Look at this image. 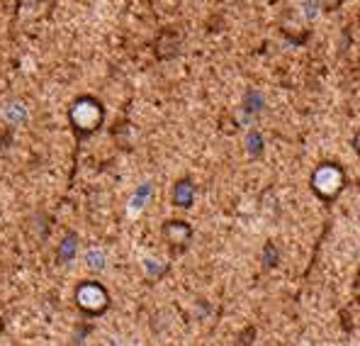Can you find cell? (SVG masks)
Here are the masks:
<instances>
[{
  "mask_svg": "<svg viewBox=\"0 0 360 346\" xmlns=\"http://www.w3.org/2000/svg\"><path fill=\"white\" fill-rule=\"evenodd\" d=\"M68 122L78 140L93 137L105 122V105L95 95H81L68 110Z\"/></svg>",
  "mask_w": 360,
  "mask_h": 346,
  "instance_id": "1",
  "label": "cell"
},
{
  "mask_svg": "<svg viewBox=\"0 0 360 346\" xmlns=\"http://www.w3.org/2000/svg\"><path fill=\"white\" fill-rule=\"evenodd\" d=\"M309 185L316 198L321 202H326V205H331V202L343 193V188H346V171H343V166H338L336 161H321V163H316V168L311 171Z\"/></svg>",
  "mask_w": 360,
  "mask_h": 346,
  "instance_id": "2",
  "label": "cell"
},
{
  "mask_svg": "<svg viewBox=\"0 0 360 346\" xmlns=\"http://www.w3.org/2000/svg\"><path fill=\"white\" fill-rule=\"evenodd\" d=\"M76 307L86 317H103L110 310V292L98 280H83L76 288Z\"/></svg>",
  "mask_w": 360,
  "mask_h": 346,
  "instance_id": "3",
  "label": "cell"
},
{
  "mask_svg": "<svg viewBox=\"0 0 360 346\" xmlns=\"http://www.w3.org/2000/svg\"><path fill=\"white\" fill-rule=\"evenodd\" d=\"M161 234L163 239L168 242V247L173 249L176 254L185 252V249L190 247V242H193V225H188L185 220H166L161 227Z\"/></svg>",
  "mask_w": 360,
  "mask_h": 346,
  "instance_id": "4",
  "label": "cell"
},
{
  "mask_svg": "<svg viewBox=\"0 0 360 346\" xmlns=\"http://www.w3.org/2000/svg\"><path fill=\"white\" fill-rule=\"evenodd\" d=\"M195 202V183L190 178H180L176 185H173V205L176 207H193Z\"/></svg>",
  "mask_w": 360,
  "mask_h": 346,
  "instance_id": "5",
  "label": "cell"
},
{
  "mask_svg": "<svg viewBox=\"0 0 360 346\" xmlns=\"http://www.w3.org/2000/svg\"><path fill=\"white\" fill-rule=\"evenodd\" d=\"M178 44H180V37L176 35V30H163L161 37H158V42H156V54L161 58L176 56Z\"/></svg>",
  "mask_w": 360,
  "mask_h": 346,
  "instance_id": "6",
  "label": "cell"
},
{
  "mask_svg": "<svg viewBox=\"0 0 360 346\" xmlns=\"http://www.w3.org/2000/svg\"><path fill=\"white\" fill-rule=\"evenodd\" d=\"M78 254V234L66 232V237L59 242V252H56V261L59 264H71Z\"/></svg>",
  "mask_w": 360,
  "mask_h": 346,
  "instance_id": "7",
  "label": "cell"
},
{
  "mask_svg": "<svg viewBox=\"0 0 360 346\" xmlns=\"http://www.w3.org/2000/svg\"><path fill=\"white\" fill-rule=\"evenodd\" d=\"M5 115H8L10 125H15V127L25 125V122L30 120L27 108H25V103H20V100H13V103L8 105V110H5Z\"/></svg>",
  "mask_w": 360,
  "mask_h": 346,
  "instance_id": "8",
  "label": "cell"
},
{
  "mask_svg": "<svg viewBox=\"0 0 360 346\" xmlns=\"http://www.w3.org/2000/svg\"><path fill=\"white\" fill-rule=\"evenodd\" d=\"M246 149H248V156H253V159L261 156V154H263V137H261V132H248Z\"/></svg>",
  "mask_w": 360,
  "mask_h": 346,
  "instance_id": "9",
  "label": "cell"
},
{
  "mask_svg": "<svg viewBox=\"0 0 360 346\" xmlns=\"http://www.w3.org/2000/svg\"><path fill=\"white\" fill-rule=\"evenodd\" d=\"M151 183H141L139 188H136L134 198H131V210H141V207L146 205V200L151 198Z\"/></svg>",
  "mask_w": 360,
  "mask_h": 346,
  "instance_id": "10",
  "label": "cell"
},
{
  "mask_svg": "<svg viewBox=\"0 0 360 346\" xmlns=\"http://www.w3.org/2000/svg\"><path fill=\"white\" fill-rule=\"evenodd\" d=\"M263 110V98L258 90H248L246 93V113L248 115H258Z\"/></svg>",
  "mask_w": 360,
  "mask_h": 346,
  "instance_id": "11",
  "label": "cell"
},
{
  "mask_svg": "<svg viewBox=\"0 0 360 346\" xmlns=\"http://www.w3.org/2000/svg\"><path fill=\"white\" fill-rule=\"evenodd\" d=\"M86 261H88V268L90 271H103L105 268V254L100 252V249H90V252L86 254Z\"/></svg>",
  "mask_w": 360,
  "mask_h": 346,
  "instance_id": "12",
  "label": "cell"
},
{
  "mask_svg": "<svg viewBox=\"0 0 360 346\" xmlns=\"http://www.w3.org/2000/svg\"><path fill=\"white\" fill-rule=\"evenodd\" d=\"M278 259H280L278 249L268 242L266 247H263V266H266V268H275V266H278Z\"/></svg>",
  "mask_w": 360,
  "mask_h": 346,
  "instance_id": "13",
  "label": "cell"
},
{
  "mask_svg": "<svg viewBox=\"0 0 360 346\" xmlns=\"http://www.w3.org/2000/svg\"><path fill=\"white\" fill-rule=\"evenodd\" d=\"M251 342H256V329H253V327H248L246 332H243L241 337L236 339V344H251Z\"/></svg>",
  "mask_w": 360,
  "mask_h": 346,
  "instance_id": "14",
  "label": "cell"
},
{
  "mask_svg": "<svg viewBox=\"0 0 360 346\" xmlns=\"http://www.w3.org/2000/svg\"><path fill=\"white\" fill-rule=\"evenodd\" d=\"M321 3H324L326 10H336L338 5H341V0H321Z\"/></svg>",
  "mask_w": 360,
  "mask_h": 346,
  "instance_id": "15",
  "label": "cell"
}]
</instances>
